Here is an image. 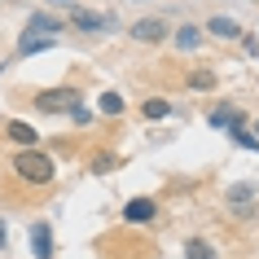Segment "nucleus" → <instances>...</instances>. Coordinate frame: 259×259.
<instances>
[{"label": "nucleus", "mask_w": 259, "mask_h": 259, "mask_svg": "<svg viewBox=\"0 0 259 259\" xmlns=\"http://www.w3.org/2000/svg\"><path fill=\"white\" fill-rule=\"evenodd\" d=\"M141 114H145V119H167V114H171V101H167V97H150V101L141 106Z\"/></svg>", "instance_id": "nucleus-14"}, {"label": "nucleus", "mask_w": 259, "mask_h": 259, "mask_svg": "<svg viewBox=\"0 0 259 259\" xmlns=\"http://www.w3.org/2000/svg\"><path fill=\"white\" fill-rule=\"evenodd\" d=\"M206 31H211V35H220V40H242V27H237V22H233V18H211V22H206Z\"/></svg>", "instance_id": "nucleus-9"}, {"label": "nucleus", "mask_w": 259, "mask_h": 259, "mask_svg": "<svg viewBox=\"0 0 259 259\" xmlns=\"http://www.w3.org/2000/svg\"><path fill=\"white\" fill-rule=\"evenodd\" d=\"M31 250H35V259H53V229L44 220L31 229Z\"/></svg>", "instance_id": "nucleus-6"}, {"label": "nucleus", "mask_w": 259, "mask_h": 259, "mask_svg": "<svg viewBox=\"0 0 259 259\" xmlns=\"http://www.w3.org/2000/svg\"><path fill=\"white\" fill-rule=\"evenodd\" d=\"M154 215H158V202L154 198H132V202L123 206V220L127 224H150Z\"/></svg>", "instance_id": "nucleus-5"}, {"label": "nucleus", "mask_w": 259, "mask_h": 259, "mask_svg": "<svg viewBox=\"0 0 259 259\" xmlns=\"http://www.w3.org/2000/svg\"><path fill=\"white\" fill-rule=\"evenodd\" d=\"M9 167H14V176L27 180V185H49V180H53V158L44 150H18Z\"/></svg>", "instance_id": "nucleus-1"}, {"label": "nucleus", "mask_w": 259, "mask_h": 259, "mask_svg": "<svg viewBox=\"0 0 259 259\" xmlns=\"http://www.w3.org/2000/svg\"><path fill=\"white\" fill-rule=\"evenodd\" d=\"M229 211L233 215H255V185H250V180H242V185H233L229 189Z\"/></svg>", "instance_id": "nucleus-4"}, {"label": "nucleus", "mask_w": 259, "mask_h": 259, "mask_svg": "<svg viewBox=\"0 0 259 259\" xmlns=\"http://www.w3.org/2000/svg\"><path fill=\"white\" fill-rule=\"evenodd\" d=\"M185 88L189 93H211L215 88V70H189L185 75Z\"/></svg>", "instance_id": "nucleus-10"}, {"label": "nucleus", "mask_w": 259, "mask_h": 259, "mask_svg": "<svg viewBox=\"0 0 259 259\" xmlns=\"http://www.w3.org/2000/svg\"><path fill=\"white\" fill-rule=\"evenodd\" d=\"M5 132H9V141H18L22 150H31V145H35V127H31V123H22V119H14Z\"/></svg>", "instance_id": "nucleus-11"}, {"label": "nucleus", "mask_w": 259, "mask_h": 259, "mask_svg": "<svg viewBox=\"0 0 259 259\" xmlns=\"http://www.w3.org/2000/svg\"><path fill=\"white\" fill-rule=\"evenodd\" d=\"M255 132H259V123H255Z\"/></svg>", "instance_id": "nucleus-20"}, {"label": "nucleus", "mask_w": 259, "mask_h": 259, "mask_svg": "<svg viewBox=\"0 0 259 259\" xmlns=\"http://www.w3.org/2000/svg\"><path fill=\"white\" fill-rule=\"evenodd\" d=\"M198 44H202V27H180L176 31V49H185V53H189V49H198Z\"/></svg>", "instance_id": "nucleus-13"}, {"label": "nucleus", "mask_w": 259, "mask_h": 259, "mask_svg": "<svg viewBox=\"0 0 259 259\" xmlns=\"http://www.w3.org/2000/svg\"><path fill=\"white\" fill-rule=\"evenodd\" d=\"M27 35H62V18L31 14V27H27Z\"/></svg>", "instance_id": "nucleus-8"}, {"label": "nucleus", "mask_w": 259, "mask_h": 259, "mask_svg": "<svg viewBox=\"0 0 259 259\" xmlns=\"http://www.w3.org/2000/svg\"><path fill=\"white\" fill-rule=\"evenodd\" d=\"M233 141H237L242 150H255V154H259V137H250L246 127H233Z\"/></svg>", "instance_id": "nucleus-17"}, {"label": "nucleus", "mask_w": 259, "mask_h": 259, "mask_svg": "<svg viewBox=\"0 0 259 259\" xmlns=\"http://www.w3.org/2000/svg\"><path fill=\"white\" fill-rule=\"evenodd\" d=\"M97 106H101V114L119 119V114H123V97H119V93H101V101H97Z\"/></svg>", "instance_id": "nucleus-15"}, {"label": "nucleus", "mask_w": 259, "mask_h": 259, "mask_svg": "<svg viewBox=\"0 0 259 259\" xmlns=\"http://www.w3.org/2000/svg\"><path fill=\"white\" fill-rule=\"evenodd\" d=\"M167 35H171V27L163 18H141V22L127 27V40H137V44H163Z\"/></svg>", "instance_id": "nucleus-3"}, {"label": "nucleus", "mask_w": 259, "mask_h": 259, "mask_svg": "<svg viewBox=\"0 0 259 259\" xmlns=\"http://www.w3.org/2000/svg\"><path fill=\"white\" fill-rule=\"evenodd\" d=\"M35 110L40 114H75V110H83V97L79 88H44V93H35Z\"/></svg>", "instance_id": "nucleus-2"}, {"label": "nucleus", "mask_w": 259, "mask_h": 259, "mask_svg": "<svg viewBox=\"0 0 259 259\" xmlns=\"http://www.w3.org/2000/svg\"><path fill=\"white\" fill-rule=\"evenodd\" d=\"M185 255H189V259H215V250H211V242L189 237V242H185Z\"/></svg>", "instance_id": "nucleus-16"}, {"label": "nucleus", "mask_w": 259, "mask_h": 259, "mask_svg": "<svg viewBox=\"0 0 259 259\" xmlns=\"http://www.w3.org/2000/svg\"><path fill=\"white\" fill-rule=\"evenodd\" d=\"M110 167H114V158H110V154H97V158H93V171H110Z\"/></svg>", "instance_id": "nucleus-18"}, {"label": "nucleus", "mask_w": 259, "mask_h": 259, "mask_svg": "<svg viewBox=\"0 0 259 259\" xmlns=\"http://www.w3.org/2000/svg\"><path fill=\"white\" fill-rule=\"evenodd\" d=\"M57 35H22V44H18V53L31 57V53H40V49H53Z\"/></svg>", "instance_id": "nucleus-12"}, {"label": "nucleus", "mask_w": 259, "mask_h": 259, "mask_svg": "<svg viewBox=\"0 0 259 259\" xmlns=\"http://www.w3.org/2000/svg\"><path fill=\"white\" fill-rule=\"evenodd\" d=\"M70 22H75L79 31H101V27H110V18L88 14V9H79V5H70Z\"/></svg>", "instance_id": "nucleus-7"}, {"label": "nucleus", "mask_w": 259, "mask_h": 259, "mask_svg": "<svg viewBox=\"0 0 259 259\" xmlns=\"http://www.w3.org/2000/svg\"><path fill=\"white\" fill-rule=\"evenodd\" d=\"M242 49H246L250 57H255V53H259V40H255V35H242Z\"/></svg>", "instance_id": "nucleus-19"}]
</instances>
